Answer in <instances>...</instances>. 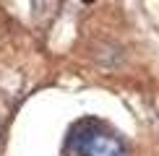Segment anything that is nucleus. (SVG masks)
I'll return each mask as SVG.
<instances>
[{
  "label": "nucleus",
  "instance_id": "f257e3e1",
  "mask_svg": "<svg viewBox=\"0 0 159 156\" xmlns=\"http://www.w3.org/2000/svg\"><path fill=\"white\" fill-rule=\"evenodd\" d=\"M73 148L78 156H128L123 141L97 122H84L76 130Z\"/></svg>",
  "mask_w": 159,
  "mask_h": 156
}]
</instances>
